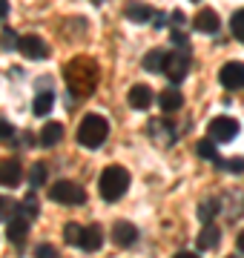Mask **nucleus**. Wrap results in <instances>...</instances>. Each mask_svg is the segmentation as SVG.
Returning a JSON list of instances; mask_svg holds the SVG:
<instances>
[{"instance_id":"393cba45","label":"nucleus","mask_w":244,"mask_h":258,"mask_svg":"<svg viewBox=\"0 0 244 258\" xmlns=\"http://www.w3.org/2000/svg\"><path fill=\"white\" fill-rule=\"evenodd\" d=\"M81 235H84V227L81 224H66V230H64V238H66V244H81Z\"/></svg>"},{"instance_id":"412c9836","label":"nucleus","mask_w":244,"mask_h":258,"mask_svg":"<svg viewBox=\"0 0 244 258\" xmlns=\"http://www.w3.org/2000/svg\"><path fill=\"white\" fill-rule=\"evenodd\" d=\"M164 66H167V52L150 49V52L144 55V69H147V72H164Z\"/></svg>"},{"instance_id":"7c9ffc66","label":"nucleus","mask_w":244,"mask_h":258,"mask_svg":"<svg viewBox=\"0 0 244 258\" xmlns=\"http://www.w3.org/2000/svg\"><path fill=\"white\" fill-rule=\"evenodd\" d=\"M12 123H6V120H0V141H6V138H12Z\"/></svg>"},{"instance_id":"9b49d317","label":"nucleus","mask_w":244,"mask_h":258,"mask_svg":"<svg viewBox=\"0 0 244 258\" xmlns=\"http://www.w3.org/2000/svg\"><path fill=\"white\" fill-rule=\"evenodd\" d=\"M124 15H127V20H132V23H150V20L155 18V9H152L150 3L132 0V3L124 6Z\"/></svg>"},{"instance_id":"473e14b6","label":"nucleus","mask_w":244,"mask_h":258,"mask_svg":"<svg viewBox=\"0 0 244 258\" xmlns=\"http://www.w3.org/2000/svg\"><path fill=\"white\" fill-rule=\"evenodd\" d=\"M152 23H155V29H161L164 23H167V15H164V12H155V18H152Z\"/></svg>"},{"instance_id":"a878e982","label":"nucleus","mask_w":244,"mask_h":258,"mask_svg":"<svg viewBox=\"0 0 244 258\" xmlns=\"http://www.w3.org/2000/svg\"><path fill=\"white\" fill-rule=\"evenodd\" d=\"M43 181H46V166L43 164H32V169H29V184L40 186Z\"/></svg>"},{"instance_id":"6ab92c4d","label":"nucleus","mask_w":244,"mask_h":258,"mask_svg":"<svg viewBox=\"0 0 244 258\" xmlns=\"http://www.w3.org/2000/svg\"><path fill=\"white\" fill-rule=\"evenodd\" d=\"M221 198H204V201L198 204V221L201 224H213V218H216L218 212H221Z\"/></svg>"},{"instance_id":"aec40b11","label":"nucleus","mask_w":244,"mask_h":258,"mask_svg":"<svg viewBox=\"0 0 244 258\" xmlns=\"http://www.w3.org/2000/svg\"><path fill=\"white\" fill-rule=\"evenodd\" d=\"M60 138H64V126H60L57 120H49L46 126L40 129V144H43V147H55Z\"/></svg>"},{"instance_id":"c756f323","label":"nucleus","mask_w":244,"mask_h":258,"mask_svg":"<svg viewBox=\"0 0 244 258\" xmlns=\"http://www.w3.org/2000/svg\"><path fill=\"white\" fill-rule=\"evenodd\" d=\"M0 43H3V49H15V46H18L15 32H12V29H3V40H0Z\"/></svg>"},{"instance_id":"4be33fe9","label":"nucleus","mask_w":244,"mask_h":258,"mask_svg":"<svg viewBox=\"0 0 244 258\" xmlns=\"http://www.w3.org/2000/svg\"><path fill=\"white\" fill-rule=\"evenodd\" d=\"M52 103H55V95L49 92H38V98H35V103H32V112H35V115H49V112H52Z\"/></svg>"},{"instance_id":"4c0bfd02","label":"nucleus","mask_w":244,"mask_h":258,"mask_svg":"<svg viewBox=\"0 0 244 258\" xmlns=\"http://www.w3.org/2000/svg\"><path fill=\"white\" fill-rule=\"evenodd\" d=\"M92 3H95V6H101V3H103V0H92Z\"/></svg>"},{"instance_id":"f704fd0d","label":"nucleus","mask_w":244,"mask_h":258,"mask_svg":"<svg viewBox=\"0 0 244 258\" xmlns=\"http://www.w3.org/2000/svg\"><path fill=\"white\" fill-rule=\"evenodd\" d=\"M9 15V0H0V20Z\"/></svg>"},{"instance_id":"c9c22d12","label":"nucleus","mask_w":244,"mask_h":258,"mask_svg":"<svg viewBox=\"0 0 244 258\" xmlns=\"http://www.w3.org/2000/svg\"><path fill=\"white\" fill-rule=\"evenodd\" d=\"M235 247H238V249H241V252H244V230L238 232V238H235Z\"/></svg>"},{"instance_id":"0eeeda50","label":"nucleus","mask_w":244,"mask_h":258,"mask_svg":"<svg viewBox=\"0 0 244 258\" xmlns=\"http://www.w3.org/2000/svg\"><path fill=\"white\" fill-rule=\"evenodd\" d=\"M218 83L224 86V89H241L244 86V63H238V60H230V63H224L221 69H218Z\"/></svg>"},{"instance_id":"4468645a","label":"nucleus","mask_w":244,"mask_h":258,"mask_svg":"<svg viewBox=\"0 0 244 258\" xmlns=\"http://www.w3.org/2000/svg\"><path fill=\"white\" fill-rule=\"evenodd\" d=\"M29 227H32V221H29L26 215H23V212H15V215H12V221H9V227H6V235H9V241L20 244V241L26 238Z\"/></svg>"},{"instance_id":"58836bf2","label":"nucleus","mask_w":244,"mask_h":258,"mask_svg":"<svg viewBox=\"0 0 244 258\" xmlns=\"http://www.w3.org/2000/svg\"><path fill=\"white\" fill-rule=\"evenodd\" d=\"M193 3H198V0H193Z\"/></svg>"},{"instance_id":"cd10ccee","label":"nucleus","mask_w":244,"mask_h":258,"mask_svg":"<svg viewBox=\"0 0 244 258\" xmlns=\"http://www.w3.org/2000/svg\"><path fill=\"white\" fill-rule=\"evenodd\" d=\"M218 169H230V172H244V158H233V161H216Z\"/></svg>"},{"instance_id":"1a4fd4ad","label":"nucleus","mask_w":244,"mask_h":258,"mask_svg":"<svg viewBox=\"0 0 244 258\" xmlns=\"http://www.w3.org/2000/svg\"><path fill=\"white\" fill-rule=\"evenodd\" d=\"M150 138L158 144V147H169L172 141L178 138V129L172 126L169 120H150Z\"/></svg>"},{"instance_id":"f3484780","label":"nucleus","mask_w":244,"mask_h":258,"mask_svg":"<svg viewBox=\"0 0 244 258\" xmlns=\"http://www.w3.org/2000/svg\"><path fill=\"white\" fill-rule=\"evenodd\" d=\"M218 241H221V230H218L216 224H204L201 232H198V238H196V247L198 249H216Z\"/></svg>"},{"instance_id":"2f4dec72","label":"nucleus","mask_w":244,"mask_h":258,"mask_svg":"<svg viewBox=\"0 0 244 258\" xmlns=\"http://www.w3.org/2000/svg\"><path fill=\"white\" fill-rule=\"evenodd\" d=\"M169 20H172V23H175V26H184V12H172V15H169Z\"/></svg>"},{"instance_id":"bb28decb","label":"nucleus","mask_w":244,"mask_h":258,"mask_svg":"<svg viewBox=\"0 0 244 258\" xmlns=\"http://www.w3.org/2000/svg\"><path fill=\"white\" fill-rule=\"evenodd\" d=\"M230 29H233V35L244 43V9H238L233 18H230Z\"/></svg>"},{"instance_id":"7ed1b4c3","label":"nucleus","mask_w":244,"mask_h":258,"mask_svg":"<svg viewBox=\"0 0 244 258\" xmlns=\"http://www.w3.org/2000/svg\"><path fill=\"white\" fill-rule=\"evenodd\" d=\"M109 135V123L103 115H86L78 123V144L86 149H98Z\"/></svg>"},{"instance_id":"a211bd4d","label":"nucleus","mask_w":244,"mask_h":258,"mask_svg":"<svg viewBox=\"0 0 244 258\" xmlns=\"http://www.w3.org/2000/svg\"><path fill=\"white\" fill-rule=\"evenodd\" d=\"M158 106L164 112H178L181 106H184V95H181L175 86H169V89H164V92L158 95Z\"/></svg>"},{"instance_id":"72a5a7b5","label":"nucleus","mask_w":244,"mask_h":258,"mask_svg":"<svg viewBox=\"0 0 244 258\" xmlns=\"http://www.w3.org/2000/svg\"><path fill=\"white\" fill-rule=\"evenodd\" d=\"M172 43H175V46H184V43H187V37H184L178 29H175V32H172Z\"/></svg>"},{"instance_id":"20e7f679","label":"nucleus","mask_w":244,"mask_h":258,"mask_svg":"<svg viewBox=\"0 0 244 258\" xmlns=\"http://www.w3.org/2000/svg\"><path fill=\"white\" fill-rule=\"evenodd\" d=\"M49 198L55 204H64V207H81L86 201V189L75 181H57L49 189Z\"/></svg>"},{"instance_id":"5701e85b","label":"nucleus","mask_w":244,"mask_h":258,"mask_svg":"<svg viewBox=\"0 0 244 258\" xmlns=\"http://www.w3.org/2000/svg\"><path fill=\"white\" fill-rule=\"evenodd\" d=\"M196 155H198V158H204V161H213V164L218 161L216 144H213V141H198V144H196Z\"/></svg>"},{"instance_id":"423d86ee","label":"nucleus","mask_w":244,"mask_h":258,"mask_svg":"<svg viewBox=\"0 0 244 258\" xmlns=\"http://www.w3.org/2000/svg\"><path fill=\"white\" fill-rule=\"evenodd\" d=\"M190 72V55L187 52H172L167 55V66H164V75L169 78V83H181Z\"/></svg>"},{"instance_id":"ddd939ff","label":"nucleus","mask_w":244,"mask_h":258,"mask_svg":"<svg viewBox=\"0 0 244 258\" xmlns=\"http://www.w3.org/2000/svg\"><path fill=\"white\" fill-rule=\"evenodd\" d=\"M127 101H130L132 109H138V112L150 109L152 106V89L147 86V83H135V86L130 89V95H127Z\"/></svg>"},{"instance_id":"c85d7f7f","label":"nucleus","mask_w":244,"mask_h":258,"mask_svg":"<svg viewBox=\"0 0 244 258\" xmlns=\"http://www.w3.org/2000/svg\"><path fill=\"white\" fill-rule=\"evenodd\" d=\"M35 258H57V249L52 247V244H40V247L35 249Z\"/></svg>"},{"instance_id":"39448f33","label":"nucleus","mask_w":244,"mask_h":258,"mask_svg":"<svg viewBox=\"0 0 244 258\" xmlns=\"http://www.w3.org/2000/svg\"><path fill=\"white\" fill-rule=\"evenodd\" d=\"M210 138L218 141V144H230V141L238 135V120L235 118H227V115H218V118L210 120Z\"/></svg>"},{"instance_id":"9d476101","label":"nucleus","mask_w":244,"mask_h":258,"mask_svg":"<svg viewBox=\"0 0 244 258\" xmlns=\"http://www.w3.org/2000/svg\"><path fill=\"white\" fill-rule=\"evenodd\" d=\"M112 241L118 247H132L135 241H138V230L132 227V221H115L112 224Z\"/></svg>"},{"instance_id":"f03ea898","label":"nucleus","mask_w":244,"mask_h":258,"mask_svg":"<svg viewBox=\"0 0 244 258\" xmlns=\"http://www.w3.org/2000/svg\"><path fill=\"white\" fill-rule=\"evenodd\" d=\"M98 189H101L103 201H121L124 192L130 189V172L124 169V166H106L101 172V181H98Z\"/></svg>"},{"instance_id":"f257e3e1","label":"nucleus","mask_w":244,"mask_h":258,"mask_svg":"<svg viewBox=\"0 0 244 258\" xmlns=\"http://www.w3.org/2000/svg\"><path fill=\"white\" fill-rule=\"evenodd\" d=\"M64 81H66V89L75 95V98H89L98 89L101 69H98V63H95L92 57L78 55L64 66Z\"/></svg>"},{"instance_id":"dca6fc26","label":"nucleus","mask_w":244,"mask_h":258,"mask_svg":"<svg viewBox=\"0 0 244 258\" xmlns=\"http://www.w3.org/2000/svg\"><path fill=\"white\" fill-rule=\"evenodd\" d=\"M193 26L198 29V32H207V35H216L218 26H221V18H218L213 9H201L196 15V20H193Z\"/></svg>"},{"instance_id":"6e6552de","label":"nucleus","mask_w":244,"mask_h":258,"mask_svg":"<svg viewBox=\"0 0 244 258\" xmlns=\"http://www.w3.org/2000/svg\"><path fill=\"white\" fill-rule=\"evenodd\" d=\"M18 52L23 57H29V60H40V57L49 55V46L38 35H23V37H18Z\"/></svg>"},{"instance_id":"b1692460","label":"nucleus","mask_w":244,"mask_h":258,"mask_svg":"<svg viewBox=\"0 0 244 258\" xmlns=\"http://www.w3.org/2000/svg\"><path fill=\"white\" fill-rule=\"evenodd\" d=\"M18 212V204L12 201V198H6V195H0V221H12V215Z\"/></svg>"},{"instance_id":"f8f14e48","label":"nucleus","mask_w":244,"mask_h":258,"mask_svg":"<svg viewBox=\"0 0 244 258\" xmlns=\"http://www.w3.org/2000/svg\"><path fill=\"white\" fill-rule=\"evenodd\" d=\"M23 181V169L15 158H6L0 161V186H18Z\"/></svg>"},{"instance_id":"e433bc0d","label":"nucleus","mask_w":244,"mask_h":258,"mask_svg":"<svg viewBox=\"0 0 244 258\" xmlns=\"http://www.w3.org/2000/svg\"><path fill=\"white\" fill-rule=\"evenodd\" d=\"M175 258H198V255H196V252H178Z\"/></svg>"},{"instance_id":"2eb2a0df","label":"nucleus","mask_w":244,"mask_h":258,"mask_svg":"<svg viewBox=\"0 0 244 258\" xmlns=\"http://www.w3.org/2000/svg\"><path fill=\"white\" fill-rule=\"evenodd\" d=\"M103 244V230L98 227V224H89V227H84V235H81V244L78 247L86 249V252H98Z\"/></svg>"},{"instance_id":"ea45409f","label":"nucleus","mask_w":244,"mask_h":258,"mask_svg":"<svg viewBox=\"0 0 244 258\" xmlns=\"http://www.w3.org/2000/svg\"><path fill=\"white\" fill-rule=\"evenodd\" d=\"M230 258H235V255H230Z\"/></svg>"}]
</instances>
